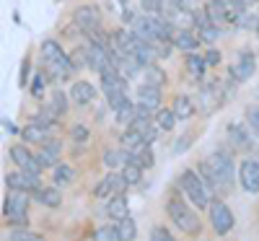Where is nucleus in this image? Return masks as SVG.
Listing matches in <instances>:
<instances>
[{
	"label": "nucleus",
	"instance_id": "1",
	"mask_svg": "<svg viewBox=\"0 0 259 241\" xmlns=\"http://www.w3.org/2000/svg\"><path fill=\"white\" fill-rule=\"evenodd\" d=\"M200 174L202 182L207 184V189L212 192H228V187L233 184V158L228 150H215L212 156H207L200 164Z\"/></svg>",
	"mask_w": 259,
	"mask_h": 241
},
{
	"label": "nucleus",
	"instance_id": "2",
	"mask_svg": "<svg viewBox=\"0 0 259 241\" xmlns=\"http://www.w3.org/2000/svg\"><path fill=\"white\" fill-rule=\"evenodd\" d=\"M166 213H168V218H171V223H174L179 231L192 233V236H197V233L202 231V221H200V215L194 213V205H192V203H184L179 194H171V197H168Z\"/></svg>",
	"mask_w": 259,
	"mask_h": 241
},
{
	"label": "nucleus",
	"instance_id": "3",
	"mask_svg": "<svg viewBox=\"0 0 259 241\" xmlns=\"http://www.w3.org/2000/svg\"><path fill=\"white\" fill-rule=\"evenodd\" d=\"M39 50H41V57H45V70L50 73V78L65 81V78H68V75L75 70L73 57L65 52L55 39H45Z\"/></svg>",
	"mask_w": 259,
	"mask_h": 241
},
{
	"label": "nucleus",
	"instance_id": "4",
	"mask_svg": "<svg viewBox=\"0 0 259 241\" xmlns=\"http://www.w3.org/2000/svg\"><path fill=\"white\" fill-rule=\"evenodd\" d=\"M3 215L8 218V223L16 228L29 226V192L21 189H8L3 200Z\"/></svg>",
	"mask_w": 259,
	"mask_h": 241
},
{
	"label": "nucleus",
	"instance_id": "5",
	"mask_svg": "<svg viewBox=\"0 0 259 241\" xmlns=\"http://www.w3.org/2000/svg\"><path fill=\"white\" fill-rule=\"evenodd\" d=\"M179 187H182V192L187 194V200L194 208H210V189L192 169L179 174Z\"/></svg>",
	"mask_w": 259,
	"mask_h": 241
},
{
	"label": "nucleus",
	"instance_id": "6",
	"mask_svg": "<svg viewBox=\"0 0 259 241\" xmlns=\"http://www.w3.org/2000/svg\"><path fill=\"white\" fill-rule=\"evenodd\" d=\"M73 24H75V29L91 36V34L101 31V11L96 6H78L73 11Z\"/></svg>",
	"mask_w": 259,
	"mask_h": 241
},
{
	"label": "nucleus",
	"instance_id": "7",
	"mask_svg": "<svg viewBox=\"0 0 259 241\" xmlns=\"http://www.w3.org/2000/svg\"><path fill=\"white\" fill-rule=\"evenodd\" d=\"M228 94L231 91H226V86H223V81H212V83H207V86H202V91H200V109L205 114H210V112H215L226 99H228Z\"/></svg>",
	"mask_w": 259,
	"mask_h": 241
},
{
	"label": "nucleus",
	"instance_id": "8",
	"mask_svg": "<svg viewBox=\"0 0 259 241\" xmlns=\"http://www.w3.org/2000/svg\"><path fill=\"white\" fill-rule=\"evenodd\" d=\"M210 223H212V228H215V233H218V236H226L233 228L236 218H233V213H231V208L226 203L212 200L210 203Z\"/></svg>",
	"mask_w": 259,
	"mask_h": 241
},
{
	"label": "nucleus",
	"instance_id": "9",
	"mask_svg": "<svg viewBox=\"0 0 259 241\" xmlns=\"http://www.w3.org/2000/svg\"><path fill=\"white\" fill-rule=\"evenodd\" d=\"M254 70H256L254 55H251V52H241L239 60H236L231 68H228V75H231L233 83H244V81H249V78L254 75Z\"/></svg>",
	"mask_w": 259,
	"mask_h": 241
},
{
	"label": "nucleus",
	"instance_id": "10",
	"mask_svg": "<svg viewBox=\"0 0 259 241\" xmlns=\"http://www.w3.org/2000/svg\"><path fill=\"white\" fill-rule=\"evenodd\" d=\"M6 187L8 189H21V192H34L36 187H41V182H39V174H29V171H11V174H6Z\"/></svg>",
	"mask_w": 259,
	"mask_h": 241
},
{
	"label": "nucleus",
	"instance_id": "11",
	"mask_svg": "<svg viewBox=\"0 0 259 241\" xmlns=\"http://www.w3.org/2000/svg\"><path fill=\"white\" fill-rule=\"evenodd\" d=\"M11 161L21 169V171H29V174H41V164L34 153L26 145H13L11 148Z\"/></svg>",
	"mask_w": 259,
	"mask_h": 241
},
{
	"label": "nucleus",
	"instance_id": "12",
	"mask_svg": "<svg viewBox=\"0 0 259 241\" xmlns=\"http://www.w3.org/2000/svg\"><path fill=\"white\" fill-rule=\"evenodd\" d=\"M124 187H127V182L122 179V174H106V177L96 184L94 194L101 197V200H112V197L124 192Z\"/></svg>",
	"mask_w": 259,
	"mask_h": 241
},
{
	"label": "nucleus",
	"instance_id": "13",
	"mask_svg": "<svg viewBox=\"0 0 259 241\" xmlns=\"http://www.w3.org/2000/svg\"><path fill=\"white\" fill-rule=\"evenodd\" d=\"M99 75H101V89H104L106 96H109V94H119V91H127V78L114 68V65L104 68Z\"/></svg>",
	"mask_w": 259,
	"mask_h": 241
},
{
	"label": "nucleus",
	"instance_id": "14",
	"mask_svg": "<svg viewBox=\"0 0 259 241\" xmlns=\"http://www.w3.org/2000/svg\"><path fill=\"white\" fill-rule=\"evenodd\" d=\"M50 130H52V125H50V122H41V119L36 117V119H31L24 130H21V135H24V140H26V143L41 145L45 140H50Z\"/></svg>",
	"mask_w": 259,
	"mask_h": 241
},
{
	"label": "nucleus",
	"instance_id": "15",
	"mask_svg": "<svg viewBox=\"0 0 259 241\" xmlns=\"http://www.w3.org/2000/svg\"><path fill=\"white\" fill-rule=\"evenodd\" d=\"M239 179H241V187L251 194L259 192V161H244L239 166Z\"/></svg>",
	"mask_w": 259,
	"mask_h": 241
},
{
	"label": "nucleus",
	"instance_id": "16",
	"mask_svg": "<svg viewBox=\"0 0 259 241\" xmlns=\"http://www.w3.org/2000/svg\"><path fill=\"white\" fill-rule=\"evenodd\" d=\"M138 104H140V106H148L150 112H158V104H161V89H158V86H150V83L138 86Z\"/></svg>",
	"mask_w": 259,
	"mask_h": 241
},
{
	"label": "nucleus",
	"instance_id": "17",
	"mask_svg": "<svg viewBox=\"0 0 259 241\" xmlns=\"http://www.w3.org/2000/svg\"><path fill=\"white\" fill-rule=\"evenodd\" d=\"M200 34L197 31H192V29H179L177 34H174V47L177 50H182L184 55H189V52H194L200 47Z\"/></svg>",
	"mask_w": 259,
	"mask_h": 241
},
{
	"label": "nucleus",
	"instance_id": "18",
	"mask_svg": "<svg viewBox=\"0 0 259 241\" xmlns=\"http://www.w3.org/2000/svg\"><path fill=\"white\" fill-rule=\"evenodd\" d=\"M70 99H73V104H78V106L91 104V101L96 99L94 83H89V81H75V83H73V89H70Z\"/></svg>",
	"mask_w": 259,
	"mask_h": 241
},
{
	"label": "nucleus",
	"instance_id": "19",
	"mask_svg": "<svg viewBox=\"0 0 259 241\" xmlns=\"http://www.w3.org/2000/svg\"><path fill=\"white\" fill-rule=\"evenodd\" d=\"M31 197L39 203V205H45V208H60V203H62V194H60V189L57 187H36L34 192H31Z\"/></svg>",
	"mask_w": 259,
	"mask_h": 241
},
{
	"label": "nucleus",
	"instance_id": "20",
	"mask_svg": "<svg viewBox=\"0 0 259 241\" xmlns=\"http://www.w3.org/2000/svg\"><path fill=\"white\" fill-rule=\"evenodd\" d=\"M251 130H249V125H228V138H231V143L236 145V148H241V150H249L251 148Z\"/></svg>",
	"mask_w": 259,
	"mask_h": 241
},
{
	"label": "nucleus",
	"instance_id": "21",
	"mask_svg": "<svg viewBox=\"0 0 259 241\" xmlns=\"http://www.w3.org/2000/svg\"><path fill=\"white\" fill-rule=\"evenodd\" d=\"M130 164H135L140 169H150L156 164V156H153V148H150V143H143L138 145L135 150H130Z\"/></svg>",
	"mask_w": 259,
	"mask_h": 241
},
{
	"label": "nucleus",
	"instance_id": "22",
	"mask_svg": "<svg viewBox=\"0 0 259 241\" xmlns=\"http://www.w3.org/2000/svg\"><path fill=\"white\" fill-rule=\"evenodd\" d=\"M106 213H109V218H114V221H122V218H127V215H130L127 197H124V194H117V197H112V200H106Z\"/></svg>",
	"mask_w": 259,
	"mask_h": 241
},
{
	"label": "nucleus",
	"instance_id": "23",
	"mask_svg": "<svg viewBox=\"0 0 259 241\" xmlns=\"http://www.w3.org/2000/svg\"><path fill=\"white\" fill-rule=\"evenodd\" d=\"M184 68H187V73H189L192 78H197V81H200V78L205 75V70H207V62H205V57L189 52V55L184 57Z\"/></svg>",
	"mask_w": 259,
	"mask_h": 241
},
{
	"label": "nucleus",
	"instance_id": "24",
	"mask_svg": "<svg viewBox=\"0 0 259 241\" xmlns=\"http://www.w3.org/2000/svg\"><path fill=\"white\" fill-rule=\"evenodd\" d=\"M104 164L109 169H124L130 164V150L127 148H119V150H106L104 153Z\"/></svg>",
	"mask_w": 259,
	"mask_h": 241
},
{
	"label": "nucleus",
	"instance_id": "25",
	"mask_svg": "<svg viewBox=\"0 0 259 241\" xmlns=\"http://www.w3.org/2000/svg\"><path fill=\"white\" fill-rule=\"evenodd\" d=\"M171 109H174V114H177L179 119H189L194 112H197V106H194V101H192L189 96H177L174 104H171Z\"/></svg>",
	"mask_w": 259,
	"mask_h": 241
},
{
	"label": "nucleus",
	"instance_id": "26",
	"mask_svg": "<svg viewBox=\"0 0 259 241\" xmlns=\"http://www.w3.org/2000/svg\"><path fill=\"white\" fill-rule=\"evenodd\" d=\"M119 143H122V148H127V150H135L138 145H143V143H145V138L140 135V130H138V127L130 125V127L124 130V133H122Z\"/></svg>",
	"mask_w": 259,
	"mask_h": 241
},
{
	"label": "nucleus",
	"instance_id": "27",
	"mask_svg": "<svg viewBox=\"0 0 259 241\" xmlns=\"http://www.w3.org/2000/svg\"><path fill=\"white\" fill-rule=\"evenodd\" d=\"M47 109H50V114L55 119H60L65 112H68V96H65L62 91H55L52 99H50V104H47Z\"/></svg>",
	"mask_w": 259,
	"mask_h": 241
},
{
	"label": "nucleus",
	"instance_id": "28",
	"mask_svg": "<svg viewBox=\"0 0 259 241\" xmlns=\"http://www.w3.org/2000/svg\"><path fill=\"white\" fill-rule=\"evenodd\" d=\"M73 179H75L73 166H68V164H57V166H55V184H57V187H68Z\"/></svg>",
	"mask_w": 259,
	"mask_h": 241
},
{
	"label": "nucleus",
	"instance_id": "29",
	"mask_svg": "<svg viewBox=\"0 0 259 241\" xmlns=\"http://www.w3.org/2000/svg\"><path fill=\"white\" fill-rule=\"evenodd\" d=\"M177 114H174V109H158L156 112V125L161 127V130H174V125H177Z\"/></svg>",
	"mask_w": 259,
	"mask_h": 241
},
{
	"label": "nucleus",
	"instance_id": "30",
	"mask_svg": "<svg viewBox=\"0 0 259 241\" xmlns=\"http://www.w3.org/2000/svg\"><path fill=\"white\" fill-rule=\"evenodd\" d=\"M117 228H119V236H122V241H135V236H138V226H135V221L133 218H122V221H117Z\"/></svg>",
	"mask_w": 259,
	"mask_h": 241
},
{
	"label": "nucleus",
	"instance_id": "31",
	"mask_svg": "<svg viewBox=\"0 0 259 241\" xmlns=\"http://www.w3.org/2000/svg\"><path fill=\"white\" fill-rule=\"evenodd\" d=\"M106 104H109V109L117 114V112H122V109H127L133 101H130L127 91H119V94H109V96H106Z\"/></svg>",
	"mask_w": 259,
	"mask_h": 241
},
{
	"label": "nucleus",
	"instance_id": "32",
	"mask_svg": "<svg viewBox=\"0 0 259 241\" xmlns=\"http://www.w3.org/2000/svg\"><path fill=\"white\" fill-rule=\"evenodd\" d=\"M8 241H45V236L34 233V231H29V226H24V228H13L8 233Z\"/></svg>",
	"mask_w": 259,
	"mask_h": 241
},
{
	"label": "nucleus",
	"instance_id": "33",
	"mask_svg": "<svg viewBox=\"0 0 259 241\" xmlns=\"http://www.w3.org/2000/svg\"><path fill=\"white\" fill-rule=\"evenodd\" d=\"M140 177H143V169H140V166H135V164H127V166L122 169V179L127 182V187L138 184V182H140Z\"/></svg>",
	"mask_w": 259,
	"mask_h": 241
},
{
	"label": "nucleus",
	"instance_id": "34",
	"mask_svg": "<svg viewBox=\"0 0 259 241\" xmlns=\"http://www.w3.org/2000/svg\"><path fill=\"white\" fill-rule=\"evenodd\" d=\"M145 75H148V83H150V86H158V89L166 83V75H163V70L158 68V65H148Z\"/></svg>",
	"mask_w": 259,
	"mask_h": 241
},
{
	"label": "nucleus",
	"instance_id": "35",
	"mask_svg": "<svg viewBox=\"0 0 259 241\" xmlns=\"http://www.w3.org/2000/svg\"><path fill=\"white\" fill-rule=\"evenodd\" d=\"M96 238H99V241H122L117 226H104V228H99V231H96Z\"/></svg>",
	"mask_w": 259,
	"mask_h": 241
},
{
	"label": "nucleus",
	"instance_id": "36",
	"mask_svg": "<svg viewBox=\"0 0 259 241\" xmlns=\"http://www.w3.org/2000/svg\"><path fill=\"white\" fill-rule=\"evenodd\" d=\"M70 138L80 145V143H85L91 138V133H89V125H83V122H78V125H73V130H70Z\"/></svg>",
	"mask_w": 259,
	"mask_h": 241
},
{
	"label": "nucleus",
	"instance_id": "37",
	"mask_svg": "<svg viewBox=\"0 0 259 241\" xmlns=\"http://www.w3.org/2000/svg\"><path fill=\"white\" fill-rule=\"evenodd\" d=\"M246 125L254 133V138H259V106H249L246 109Z\"/></svg>",
	"mask_w": 259,
	"mask_h": 241
},
{
	"label": "nucleus",
	"instance_id": "38",
	"mask_svg": "<svg viewBox=\"0 0 259 241\" xmlns=\"http://www.w3.org/2000/svg\"><path fill=\"white\" fill-rule=\"evenodd\" d=\"M197 34H200V39H202V42H207V45H212V42H215V39L221 36V26H215V24H210V26L200 29Z\"/></svg>",
	"mask_w": 259,
	"mask_h": 241
},
{
	"label": "nucleus",
	"instance_id": "39",
	"mask_svg": "<svg viewBox=\"0 0 259 241\" xmlns=\"http://www.w3.org/2000/svg\"><path fill=\"white\" fill-rule=\"evenodd\" d=\"M47 81H50V73H36V75H34V86H31V94H34V96H41V94H45Z\"/></svg>",
	"mask_w": 259,
	"mask_h": 241
},
{
	"label": "nucleus",
	"instance_id": "40",
	"mask_svg": "<svg viewBox=\"0 0 259 241\" xmlns=\"http://www.w3.org/2000/svg\"><path fill=\"white\" fill-rule=\"evenodd\" d=\"M150 241H179V238H174L171 231L163 228V226H153V231H150Z\"/></svg>",
	"mask_w": 259,
	"mask_h": 241
},
{
	"label": "nucleus",
	"instance_id": "41",
	"mask_svg": "<svg viewBox=\"0 0 259 241\" xmlns=\"http://www.w3.org/2000/svg\"><path fill=\"white\" fill-rule=\"evenodd\" d=\"M41 153H47L50 158L57 161V156H60V140H45V143H41Z\"/></svg>",
	"mask_w": 259,
	"mask_h": 241
},
{
	"label": "nucleus",
	"instance_id": "42",
	"mask_svg": "<svg viewBox=\"0 0 259 241\" xmlns=\"http://www.w3.org/2000/svg\"><path fill=\"white\" fill-rule=\"evenodd\" d=\"M161 3L163 0H140V6L145 8V13H161Z\"/></svg>",
	"mask_w": 259,
	"mask_h": 241
},
{
	"label": "nucleus",
	"instance_id": "43",
	"mask_svg": "<svg viewBox=\"0 0 259 241\" xmlns=\"http://www.w3.org/2000/svg\"><path fill=\"white\" fill-rule=\"evenodd\" d=\"M221 60H223V55H221L218 50H210V52L205 55V62H207V68H215V65H221Z\"/></svg>",
	"mask_w": 259,
	"mask_h": 241
},
{
	"label": "nucleus",
	"instance_id": "44",
	"mask_svg": "<svg viewBox=\"0 0 259 241\" xmlns=\"http://www.w3.org/2000/svg\"><path fill=\"white\" fill-rule=\"evenodd\" d=\"M177 3L182 6V11H187V13H192V11H197L200 6H197V0H177Z\"/></svg>",
	"mask_w": 259,
	"mask_h": 241
},
{
	"label": "nucleus",
	"instance_id": "45",
	"mask_svg": "<svg viewBox=\"0 0 259 241\" xmlns=\"http://www.w3.org/2000/svg\"><path fill=\"white\" fill-rule=\"evenodd\" d=\"M29 70H31V62H29V60H24V65H21V86H26Z\"/></svg>",
	"mask_w": 259,
	"mask_h": 241
},
{
	"label": "nucleus",
	"instance_id": "46",
	"mask_svg": "<svg viewBox=\"0 0 259 241\" xmlns=\"http://www.w3.org/2000/svg\"><path fill=\"white\" fill-rule=\"evenodd\" d=\"M187 143H189V135H184V138H182V140L177 143V148H174V153H182V150L187 148Z\"/></svg>",
	"mask_w": 259,
	"mask_h": 241
},
{
	"label": "nucleus",
	"instance_id": "47",
	"mask_svg": "<svg viewBox=\"0 0 259 241\" xmlns=\"http://www.w3.org/2000/svg\"><path fill=\"white\" fill-rule=\"evenodd\" d=\"M3 125H6L8 133H16V127H13V122H11V119H3Z\"/></svg>",
	"mask_w": 259,
	"mask_h": 241
},
{
	"label": "nucleus",
	"instance_id": "48",
	"mask_svg": "<svg viewBox=\"0 0 259 241\" xmlns=\"http://www.w3.org/2000/svg\"><path fill=\"white\" fill-rule=\"evenodd\" d=\"M256 31H259V16H256Z\"/></svg>",
	"mask_w": 259,
	"mask_h": 241
}]
</instances>
